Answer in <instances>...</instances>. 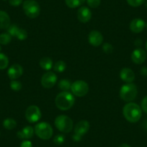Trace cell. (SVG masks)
<instances>
[{
	"mask_svg": "<svg viewBox=\"0 0 147 147\" xmlns=\"http://www.w3.org/2000/svg\"><path fill=\"white\" fill-rule=\"evenodd\" d=\"M9 65V59L5 54L0 53V70H4Z\"/></svg>",
	"mask_w": 147,
	"mask_h": 147,
	"instance_id": "603a6c76",
	"label": "cell"
},
{
	"mask_svg": "<svg viewBox=\"0 0 147 147\" xmlns=\"http://www.w3.org/2000/svg\"><path fill=\"white\" fill-rule=\"evenodd\" d=\"M146 29H147V23L146 24Z\"/></svg>",
	"mask_w": 147,
	"mask_h": 147,
	"instance_id": "ee69618b",
	"label": "cell"
},
{
	"mask_svg": "<svg viewBox=\"0 0 147 147\" xmlns=\"http://www.w3.org/2000/svg\"><path fill=\"white\" fill-rule=\"evenodd\" d=\"M86 2L88 6L93 9L97 8L101 4V0H86Z\"/></svg>",
	"mask_w": 147,
	"mask_h": 147,
	"instance_id": "f546056e",
	"label": "cell"
},
{
	"mask_svg": "<svg viewBox=\"0 0 147 147\" xmlns=\"http://www.w3.org/2000/svg\"><path fill=\"white\" fill-rule=\"evenodd\" d=\"M146 50L147 51V41H146Z\"/></svg>",
	"mask_w": 147,
	"mask_h": 147,
	"instance_id": "60d3db41",
	"label": "cell"
},
{
	"mask_svg": "<svg viewBox=\"0 0 147 147\" xmlns=\"http://www.w3.org/2000/svg\"><path fill=\"white\" fill-rule=\"evenodd\" d=\"M23 2V0H9V4L11 6L18 7Z\"/></svg>",
	"mask_w": 147,
	"mask_h": 147,
	"instance_id": "836d02e7",
	"label": "cell"
},
{
	"mask_svg": "<svg viewBox=\"0 0 147 147\" xmlns=\"http://www.w3.org/2000/svg\"><path fill=\"white\" fill-rule=\"evenodd\" d=\"M146 52L142 49H136L131 53V60L136 64H141L146 59Z\"/></svg>",
	"mask_w": 147,
	"mask_h": 147,
	"instance_id": "30bf717a",
	"label": "cell"
},
{
	"mask_svg": "<svg viewBox=\"0 0 147 147\" xmlns=\"http://www.w3.org/2000/svg\"><path fill=\"white\" fill-rule=\"evenodd\" d=\"M141 110L147 114V95L143 98L141 101Z\"/></svg>",
	"mask_w": 147,
	"mask_h": 147,
	"instance_id": "d6a6232c",
	"label": "cell"
},
{
	"mask_svg": "<svg viewBox=\"0 0 147 147\" xmlns=\"http://www.w3.org/2000/svg\"><path fill=\"white\" fill-rule=\"evenodd\" d=\"M57 82V76L53 71H49L44 74L41 78V84L44 88H52Z\"/></svg>",
	"mask_w": 147,
	"mask_h": 147,
	"instance_id": "9c48e42d",
	"label": "cell"
},
{
	"mask_svg": "<svg viewBox=\"0 0 147 147\" xmlns=\"http://www.w3.org/2000/svg\"><path fill=\"white\" fill-rule=\"evenodd\" d=\"M134 43H135V45L136 46H141V45H142L143 41L141 40V39L138 38V39H137V40H135Z\"/></svg>",
	"mask_w": 147,
	"mask_h": 147,
	"instance_id": "74e56055",
	"label": "cell"
},
{
	"mask_svg": "<svg viewBox=\"0 0 147 147\" xmlns=\"http://www.w3.org/2000/svg\"><path fill=\"white\" fill-rule=\"evenodd\" d=\"M10 87L14 91L18 92L22 89V83L16 80H12L10 82Z\"/></svg>",
	"mask_w": 147,
	"mask_h": 147,
	"instance_id": "4316f807",
	"label": "cell"
},
{
	"mask_svg": "<svg viewBox=\"0 0 147 147\" xmlns=\"http://www.w3.org/2000/svg\"><path fill=\"white\" fill-rule=\"evenodd\" d=\"M128 5L133 7H137L145 3L146 0H126Z\"/></svg>",
	"mask_w": 147,
	"mask_h": 147,
	"instance_id": "f1b7e54d",
	"label": "cell"
},
{
	"mask_svg": "<svg viewBox=\"0 0 147 147\" xmlns=\"http://www.w3.org/2000/svg\"><path fill=\"white\" fill-rule=\"evenodd\" d=\"M66 68V64L63 61H58L53 66V70L58 73L64 71Z\"/></svg>",
	"mask_w": 147,
	"mask_h": 147,
	"instance_id": "cb8c5ba5",
	"label": "cell"
},
{
	"mask_svg": "<svg viewBox=\"0 0 147 147\" xmlns=\"http://www.w3.org/2000/svg\"><path fill=\"white\" fill-rule=\"evenodd\" d=\"M120 77L125 83H133L135 80V74L129 68H123L120 71Z\"/></svg>",
	"mask_w": 147,
	"mask_h": 147,
	"instance_id": "2e32d148",
	"label": "cell"
},
{
	"mask_svg": "<svg viewBox=\"0 0 147 147\" xmlns=\"http://www.w3.org/2000/svg\"><path fill=\"white\" fill-rule=\"evenodd\" d=\"M146 27V22L144 20L141 18H136L134 19L129 25V28L131 32L134 33H140L144 30Z\"/></svg>",
	"mask_w": 147,
	"mask_h": 147,
	"instance_id": "5bb4252c",
	"label": "cell"
},
{
	"mask_svg": "<svg viewBox=\"0 0 147 147\" xmlns=\"http://www.w3.org/2000/svg\"><path fill=\"white\" fill-rule=\"evenodd\" d=\"M140 73H141V75L144 76V77H146L147 76V67L144 66V67L141 68V70H140Z\"/></svg>",
	"mask_w": 147,
	"mask_h": 147,
	"instance_id": "8d00e7d4",
	"label": "cell"
},
{
	"mask_svg": "<svg viewBox=\"0 0 147 147\" xmlns=\"http://www.w3.org/2000/svg\"><path fill=\"white\" fill-rule=\"evenodd\" d=\"M77 18L82 23H87L91 20L92 12L87 7L82 6L79 8L77 11Z\"/></svg>",
	"mask_w": 147,
	"mask_h": 147,
	"instance_id": "4fadbf2b",
	"label": "cell"
},
{
	"mask_svg": "<svg viewBox=\"0 0 147 147\" xmlns=\"http://www.w3.org/2000/svg\"><path fill=\"white\" fill-rule=\"evenodd\" d=\"M39 65L43 70L49 71L53 68V61L51 58L45 56V57L40 59V61H39Z\"/></svg>",
	"mask_w": 147,
	"mask_h": 147,
	"instance_id": "d6986e66",
	"label": "cell"
},
{
	"mask_svg": "<svg viewBox=\"0 0 147 147\" xmlns=\"http://www.w3.org/2000/svg\"><path fill=\"white\" fill-rule=\"evenodd\" d=\"M90 123L87 121L83 120V121H81L79 123H77V124L74 127V134L83 137V136L85 135L88 132L89 130H90Z\"/></svg>",
	"mask_w": 147,
	"mask_h": 147,
	"instance_id": "9a60e30c",
	"label": "cell"
},
{
	"mask_svg": "<svg viewBox=\"0 0 147 147\" xmlns=\"http://www.w3.org/2000/svg\"><path fill=\"white\" fill-rule=\"evenodd\" d=\"M1 51H2V46H1V44H0V53H1Z\"/></svg>",
	"mask_w": 147,
	"mask_h": 147,
	"instance_id": "b9f144b4",
	"label": "cell"
},
{
	"mask_svg": "<svg viewBox=\"0 0 147 147\" xmlns=\"http://www.w3.org/2000/svg\"><path fill=\"white\" fill-rule=\"evenodd\" d=\"M85 1L86 0H65V2L69 8L74 9L81 7L85 2Z\"/></svg>",
	"mask_w": 147,
	"mask_h": 147,
	"instance_id": "ffe728a7",
	"label": "cell"
},
{
	"mask_svg": "<svg viewBox=\"0 0 147 147\" xmlns=\"http://www.w3.org/2000/svg\"><path fill=\"white\" fill-rule=\"evenodd\" d=\"M145 6H146V7H147V1L146 0V2H145Z\"/></svg>",
	"mask_w": 147,
	"mask_h": 147,
	"instance_id": "ab89813d",
	"label": "cell"
},
{
	"mask_svg": "<svg viewBox=\"0 0 147 147\" xmlns=\"http://www.w3.org/2000/svg\"><path fill=\"white\" fill-rule=\"evenodd\" d=\"M65 141V136L62 134H59V135L56 136L53 138V142L56 145H61L64 143Z\"/></svg>",
	"mask_w": 147,
	"mask_h": 147,
	"instance_id": "4dcf8cb0",
	"label": "cell"
},
{
	"mask_svg": "<svg viewBox=\"0 0 147 147\" xmlns=\"http://www.w3.org/2000/svg\"><path fill=\"white\" fill-rule=\"evenodd\" d=\"M58 86H59V89L62 91L68 92L69 90H71V83L69 80H66V79H63V80H61L59 82Z\"/></svg>",
	"mask_w": 147,
	"mask_h": 147,
	"instance_id": "7402d4cb",
	"label": "cell"
},
{
	"mask_svg": "<svg viewBox=\"0 0 147 147\" xmlns=\"http://www.w3.org/2000/svg\"><path fill=\"white\" fill-rule=\"evenodd\" d=\"M118 147H131V146L127 144H122L121 145H120Z\"/></svg>",
	"mask_w": 147,
	"mask_h": 147,
	"instance_id": "f35d334b",
	"label": "cell"
},
{
	"mask_svg": "<svg viewBox=\"0 0 147 147\" xmlns=\"http://www.w3.org/2000/svg\"><path fill=\"white\" fill-rule=\"evenodd\" d=\"M34 128H32L30 125H28V126H25V128H22L21 131H19L17 134L18 137L20 139H25V140H28L30 139L34 135Z\"/></svg>",
	"mask_w": 147,
	"mask_h": 147,
	"instance_id": "e0dca14e",
	"label": "cell"
},
{
	"mask_svg": "<svg viewBox=\"0 0 147 147\" xmlns=\"http://www.w3.org/2000/svg\"><path fill=\"white\" fill-rule=\"evenodd\" d=\"M10 25V18L6 12L0 10V29H7Z\"/></svg>",
	"mask_w": 147,
	"mask_h": 147,
	"instance_id": "ac0fdd59",
	"label": "cell"
},
{
	"mask_svg": "<svg viewBox=\"0 0 147 147\" xmlns=\"http://www.w3.org/2000/svg\"><path fill=\"white\" fill-rule=\"evenodd\" d=\"M82 137L80 136L79 135H77V134H75L72 136V139H73L74 141H76V142H79V141H80L82 140Z\"/></svg>",
	"mask_w": 147,
	"mask_h": 147,
	"instance_id": "d590c367",
	"label": "cell"
},
{
	"mask_svg": "<svg viewBox=\"0 0 147 147\" xmlns=\"http://www.w3.org/2000/svg\"><path fill=\"white\" fill-rule=\"evenodd\" d=\"M35 134L42 140H49L52 137L53 134V128L46 122H40L36 124L34 128Z\"/></svg>",
	"mask_w": 147,
	"mask_h": 147,
	"instance_id": "8992f818",
	"label": "cell"
},
{
	"mask_svg": "<svg viewBox=\"0 0 147 147\" xmlns=\"http://www.w3.org/2000/svg\"><path fill=\"white\" fill-rule=\"evenodd\" d=\"M3 1H7V0H3Z\"/></svg>",
	"mask_w": 147,
	"mask_h": 147,
	"instance_id": "f6af8a7d",
	"label": "cell"
},
{
	"mask_svg": "<svg viewBox=\"0 0 147 147\" xmlns=\"http://www.w3.org/2000/svg\"><path fill=\"white\" fill-rule=\"evenodd\" d=\"M120 97L123 101L131 102L134 100L138 94V89L134 83H126L120 90Z\"/></svg>",
	"mask_w": 147,
	"mask_h": 147,
	"instance_id": "3957f363",
	"label": "cell"
},
{
	"mask_svg": "<svg viewBox=\"0 0 147 147\" xmlns=\"http://www.w3.org/2000/svg\"><path fill=\"white\" fill-rule=\"evenodd\" d=\"M88 41L90 45L94 47H98L103 42V35L97 30H92L88 35Z\"/></svg>",
	"mask_w": 147,
	"mask_h": 147,
	"instance_id": "8fae6325",
	"label": "cell"
},
{
	"mask_svg": "<svg viewBox=\"0 0 147 147\" xmlns=\"http://www.w3.org/2000/svg\"><path fill=\"white\" fill-rule=\"evenodd\" d=\"M146 129L147 130V122H146Z\"/></svg>",
	"mask_w": 147,
	"mask_h": 147,
	"instance_id": "7bdbcfd3",
	"label": "cell"
},
{
	"mask_svg": "<svg viewBox=\"0 0 147 147\" xmlns=\"http://www.w3.org/2000/svg\"><path fill=\"white\" fill-rule=\"evenodd\" d=\"M16 38L20 40H25L28 38V32L25 29L20 28Z\"/></svg>",
	"mask_w": 147,
	"mask_h": 147,
	"instance_id": "83f0119b",
	"label": "cell"
},
{
	"mask_svg": "<svg viewBox=\"0 0 147 147\" xmlns=\"http://www.w3.org/2000/svg\"><path fill=\"white\" fill-rule=\"evenodd\" d=\"M102 50L107 54H110V53H112L113 51V47L110 43H105L102 45Z\"/></svg>",
	"mask_w": 147,
	"mask_h": 147,
	"instance_id": "1f68e13d",
	"label": "cell"
},
{
	"mask_svg": "<svg viewBox=\"0 0 147 147\" xmlns=\"http://www.w3.org/2000/svg\"><path fill=\"white\" fill-rule=\"evenodd\" d=\"M123 116L128 122L135 123L139 121L142 116V110L138 104L135 102H128L123 108Z\"/></svg>",
	"mask_w": 147,
	"mask_h": 147,
	"instance_id": "6da1fadb",
	"label": "cell"
},
{
	"mask_svg": "<svg viewBox=\"0 0 147 147\" xmlns=\"http://www.w3.org/2000/svg\"><path fill=\"white\" fill-rule=\"evenodd\" d=\"M41 111L37 105H30L26 109L25 118L30 123H36L41 118Z\"/></svg>",
	"mask_w": 147,
	"mask_h": 147,
	"instance_id": "ba28073f",
	"label": "cell"
},
{
	"mask_svg": "<svg viewBox=\"0 0 147 147\" xmlns=\"http://www.w3.org/2000/svg\"><path fill=\"white\" fill-rule=\"evenodd\" d=\"M12 40V36L8 32H4L0 35V44L7 45Z\"/></svg>",
	"mask_w": 147,
	"mask_h": 147,
	"instance_id": "d4e9b609",
	"label": "cell"
},
{
	"mask_svg": "<svg viewBox=\"0 0 147 147\" xmlns=\"http://www.w3.org/2000/svg\"><path fill=\"white\" fill-rule=\"evenodd\" d=\"M71 91L72 94L77 97H84L88 93L89 85L85 81L77 80L71 84Z\"/></svg>",
	"mask_w": 147,
	"mask_h": 147,
	"instance_id": "52a82bcc",
	"label": "cell"
},
{
	"mask_svg": "<svg viewBox=\"0 0 147 147\" xmlns=\"http://www.w3.org/2000/svg\"><path fill=\"white\" fill-rule=\"evenodd\" d=\"M54 124L56 128L63 134L70 133L74 128V123L71 118L65 115H61L56 117Z\"/></svg>",
	"mask_w": 147,
	"mask_h": 147,
	"instance_id": "5b68a950",
	"label": "cell"
},
{
	"mask_svg": "<svg viewBox=\"0 0 147 147\" xmlns=\"http://www.w3.org/2000/svg\"><path fill=\"white\" fill-rule=\"evenodd\" d=\"M23 74V68L21 65L15 63L12 65L7 71V75L12 80L20 78Z\"/></svg>",
	"mask_w": 147,
	"mask_h": 147,
	"instance_id": "7c38bea8",
	"label": "cell"
},
{
	"mask_svg": "<svg viewBox=\"0 0 147 147\" xmlns=\"http://www.w3.org/2000/svg\"><path fill=\"white\" fill-rule=\"evenodd\" d=\"M3 126L7 130H12L17 126V122L13 118H7L4 120Z\"/></svg>",
	"mask_w": 147,
	"mask_h": 147,
	"instance_id": "44dd1931",
	"label": "cell"
},
{
	"mask_svg": "<svg viewBox=\"0 0 147 147\" xmlns=\"http://www.w3.org/2000/svg\"><path fill=\"white\" fill-rule=\"evenodd\" d=\"M20 147H32V142L29 140H24L20 144Z\"/></svg>",
	"mask_w": 147,
	"mask_h": 147,
	"instance_id": "e575fe53",
	"label": "cell"
},
{
	"mask_svg": "<svg viewBox=\"0 0 147 147\" xmlns=\"http://www.w3.org/2000/svg\"><path fill=\"white\" fill-rule=\"evenodd\" d=\"M22 9L26 16L31 19L38 18L40 15V5L35 0H25L22 3Z\"/></svg>",
	"mask_w": 147,
	"mask_h": 147,
	"instance_id": "277c9868",
	"label": "cell"
},
{
	"mask_svg": "<svg viewBox=\"0 0 147 147\" xmlns=\"http://www.w3.org/2000/svg\"><path fill=\"white\" fill-rule=\"evenodd\" d=\"M20 28L17 25H10L9 26V28L7 29V32L11 35L12 37H16L17 36V34H18V31H19Z\"/></svg>",
	"mask_w": 147,
	"mask_h": 147,
	"instance_id": "484cf974",
	"label": "cell"
},
{
	"mask_svg": "<svg viewBox=\"0 0 147 147\" xmlns=\"http://www.w3.org/2000/svg\"><path fill=\"white\" fill-rule=\"evenodd\" d=\"M74 97L69 92L62 91L56 96L55 99V104L56 107L63 111H66L71 108L74 105Z\"/></svg>",
	"mask_w": 147,
	"mask_h": 147,
	"instance_id": "7a4b0ae2",
	"label": "cell"
}]
</instances>
